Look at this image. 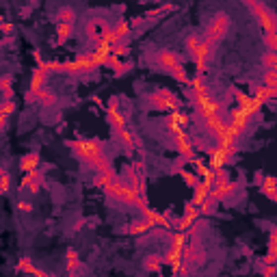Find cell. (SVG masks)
Masks as SVG:
<instances>
[{
    "label": "cell",
    "instance_id": "6da1fadb",
    "mask_svg": "<svg viewBox=\"0 0 277 277\" xmlns=\"http://www.w3.org/2000/svg\"><path fill=\"white\" fill-rule=\"evenodd\" d=\"M65 145L74 152L80 163H85L93 171L111 169V161L104 152V145L98 139H74V141H65Z\"/></svg>",
    "mask_w": 277,
    "mask_h": 277
},
{
    "label": "cell",
    "instance_id": "7a4b0ae2",
    "mask_svg": "<svg viewBox=\"0 0 277 277\" xmlns=\"http://www.w3.org/2000/svg\"><path fill=\"white\" fill-rule=\"evenodd\" d=\"M104 193L109 197H113L115 202H119V204H123V206H137V202H139V193L134 191V188L128 184L126 180H119V178H115L113 182H111L109 186L104 188Z\"/></svg>",
    "mask_w": 277,
    "mask_h": 277
},
{
    "label": "cell",
    "instance_id": "3957f363",
    "mask_svg": "<svg viewBox=\"0 0 277 277\" xmlns=\"http://www.w3.org/2000/svg\"><path fill=\"white\" fill-rule=\"evenodd\" d=\"M188 100H191L193 109L199 113V117L223 113V111H225V104H223L221 100L212 98L210 93H193V91H188Z\"/></svg>",
    "mask_w": 277,
    "mask_h": 277
},
{
    "label": "cell",
    "instance_id": "277c9868",
    "mask_svg": "<svg viewBox=\"0 0 277 277\" xmlns=\"http://www.w3.org/2000/svg\"><path fill=\"white\" fill-rule=\"evenodd\" d=\"M227 31H229V15L227 13H217L208 24V28H206V35L202 39H206L212 46H217L227 35Z\"/></svg>",
    "mask_w": 277,
    "mask_h": 277
},
{
    "label": "cell",
    "instance_id": "5b68a950",
    "mask_svg": "<svg viewBox=\"0 0 277 277\" xmlns=\"http://www.w3.org/2000/svg\"><path fill=\"white\" fill-rule=\"evenodd\" d=\"M147 102H150L152 109H156V111H175V109H180V100L178 96H175L173 91H169V89H158L154 91L150 98H147Z\"/></svg>",
    "mask_w": 277,
    "mask_h": 277
},
{
    "label": "cell",
    "instance_id": "8992f818",
    "mask_svg": "<svg viewBox=\"0 0 277 277\" xmlns=\"http://www.w3.org/2000/svg\"><path fill=\"white\" fill-rule=\"evenodd\" d=\"M251 9V13L258 17V24H260V31L262 33H271V31H277V15H275V11L273 9H269L267 4L262 2H256Z\"/></svg>",
    "mask_w": 277,
    "mask_h": 277
},
{
    "label": "cell",
    "instance_id": "52a82bcc",
    "mask_svg": "<svg viewBox=\"0 0 277 277\" xmlns=\"http://www.w3.org/2000/svg\"><path fill=\"white\" fill-rule=\"evenodd\" d=\"M171 137H173V145H175V150H178V154L184 158V161H195L197 154H195V145H193V139H191V134L186 132V128H180V130H175L171 132Z\"/></svg>",
    "mask_w": 277,
    "mask_h": 277
},
{
    "label": "cell",
    "instance_id": "ba28073f",
    "mask_svg": "<svg viewBox=\"0 0 277 277\" xmlns=\"http://www.w3.org/2000/svg\"><path fill=\"white\" fill-rule=\"evenodd\" d=\"M236 188H238V184L229 182V175H223V178H215V182H212L208 195H210L212 199H217V202L221 204L223 199H227L234 191H236Z\"/></svg>",
    "mask_w": 277,
    "mask_h": 277
},
{
    "label": "cell",
    "instance_id": "9c48e42d",
    "mask_svg": "<svg viewBox=\"0 0 277 277\" xmlns=\"http://www.w3.org/2000/svg\"><path fill=\"white\" fill-rule=\"evenodd\" d=\"M234 98H236V109H240L243 113H247L249 117H256V115H260V111H262V102H258L253 96H247V93L243 91H234Z\"/></svg>",
    "mask_w": 277,
    "mask_h": 277
},
{
    "label": "cell",
    "instance_id": "30bf717a",
    "mask_svg": "<svg viewBox=\"0 0 277 277\" xmlns=\"http://www.w3.org/2000/svg\"><path fill=\"white\" fill-rule=\"evenodd\" d=\"M106 121L113 130H119V128L126 126V115L119 111V98L113 96L109 100V109H106Z\"/></svg>",
    "mask_w": 277,
    "mask_h": 277
},
{
    "label": "cell",
    "instance_id": "8fae6325",
    "mask_svg": "<svg viewBox=\"0 0 277 277\" xmlns=\"http://www.w3.org/2000/svg\"><path fill=\"white\" fill-rule=\"evenodd\" d=\"M251 119H253V117H249L247 113H243L240 109H232V111H229V119H227V123L240 134V137H245V134L251 130Z\"/></svg>",
    "mask_w": 277,
    "mask_h": 277
},
{
    "label": "cell",
    "instance_id": "7c38bea8",
    "mask_svg": "<svg viewBox=\"0 0 277 277\" xmlns=\"http://www.w3.org/2000/svg\"><path fill=\"white\" fill-rule=\"evenodd\" d=\"M212 50H215V46L208 44L206 39H202V44H199V48L193 52V61H195V67L199 69V74H204L206 69H208V63H210V56H212Z\"/></svg>",
    "mask_w": 277,
    "mask_h": 277
},
{
    "label": "cell",
    "instance_id": "4fadbf2b",
    "mask_svg": "<svg viewBox=\"0 0 277 277\" xmlns=\"http://www.w3.org/2000/svg\"><path fill=\"white\" fill-rule=\"evenodd\" d=\"M48 76L50 72L46 69V61L37 63V67H35V72L31 76V87H28V93H39L41 89H46V82H48Z\"/></svg>",
    "mask_w": 277,
    "mask_h": 277
},
{
    "label": "cell",
    "instance_id": "5bb4252c",
    "mask_svg": "<svg viewBox=\"0 0 277 277\" xmlns=\"http://www.w3.org/2000/svg\"><path fill=\"white\" fill-rule=\"evenodd\" d=\"M182 260L188 262L191 267H195V264H202L206 260V251L195 243V240H193V243L186 240V245L182 247Z\"/></svg>",
    "mask_w": 277,
    "mask_h": 277
},
{
    "label": "cell",
    "instance_id": "9a60e30c",
    "mask_svg": "<svg viewBox=\"0 0 277 277\" xmlns=\"http://www.w3.org/2000/svg\"><path fill=\"white\" fill-rule=\"evenodd\" d=\"M154 61H156L158 69H163V72H171L175 65L182 63V58H180V55H175V52H171V50H158Z\"/></svg>",
    "mask_w": 277,
    "mask_h": 277
},
{
    "label": "cell",
    "instance_id": "2e32d148",
    "mask_svg": "<svg viewBox=\"0 0 277 277\" xmlns=\"http://www.w3.org/2000/svg\"><path fill=\"white\" fill-rule=\"evenodd\" d=\"M188 123H191V117H188V113H184L182 109L171 111V113L167 115V119H165V126H167L169 132H175V130H180V128H188Z\"/></svg>",
    "mask_w": 277,
    "mask_h": 277
},
{
    "label": "cell",
    "instance_id": "e0dca14e",
    "mask_svg": "<svg viewBox=\"0 0 277 277\" xmlns=\"http://www.w3.org/2000/svg\"><path fill=\"white\" fill-rule=\"evenodd\" d=\"M141 210V217H143L145 221H150L152 223V227H163V229H171L173 227V223L169 221V217L167 215H161V212H156V210H152L150 206H145V208H139Z\"/></svg>",
    "mask_w": 277,
    "mask_h": 277
},
{
    "label": "cell",
    "instance_id": "ac0fdd59",
    "mask_svg": "<svg viewBox=\"0 0 277 277\" xmlns=\"http://www.w3.org/2000/svg\"><path fill=\"white\" fill-rule=\"evenodd\" d=\"M212 139H215V143H217V145H238V141L243 139V137H240V134H238V132L234 130V128L225 121V123L221 126V130L217 132Z\"/></svg>",
    "mask_w": 277,
    "mask_h": 277
},
{
    "label": "cell",
    "instance_id": "d6986e66",
    "mask_svg": "<svg viewBox=\"0 0 277 277\" xmlns=\"http://www.w3.org/2000/svg\"><path fill=\"white\" fill-rule=\"evenodd\" d=\"M41 182H44V173L39 169H33V171H26V175L20 182V188H26L31 195H37L41 191Z\"/></svg>",
    "mask_w": 277,
    "mask_h": 277
},
{
    "label": "cell",
    "instance_id": "ffe728a7",
    "mask_svg": "<svg viewBox=\"0 0 277 277\" xmlns=\"http://www.w3.org/2000/svg\"><path fill=\"white\" fill-rule=\"evenodd\" d=\"M202 123H204V128H206V130H208L210 137H215V134L221 130V126H223V123H225V117H223V113L204 115V117H202Z\"/></svg>",
    "mask_w": 277,
    "mask_h": 277
},
{
    "label": "cell",
    "instance_id": "44dd1931",
    "mask_svg": "<svg viewBox=\"0 0 277 277\" xmlns=\"http://www.w3.org/2000/svg\"><path fill=\"white\" fill-rule=\"evenodd\" d=\"M76 63H78V69H80V74H91V72H96V69L100 67L98 63H96V58H93L91 52H80L78 56L74 58Z\"/></svg>",
    "mask_w": 277,
    "mask_h": 277
},
{
    "label": "cell",
    "instance_id": "7402d4cb",
    "mask_svg": "<svg viewBox=\"0 0 277 277\" xmlns=\"http://www.w3.org/2000/svg\"><path fill=\"white\" fill-rule=\"evenodd\" d=\"M26 102H37L41 106H55L56 104V96L50 89H41L39 93H26Z\"/></svg>",
    "mask_w": 277,
    "mask_h": 277
},
{
    "label": "cell",
    "instance_id": "603a6c76",
    "mask_svg": "<svg viewBox=\"0 0 277 277\" xmlns=\"http://www.w3.org/2000/svg\"><path fill=\"white\" fill-rule=\"evenodd\" d=\"M104 28H109V24H106L104 20H100V17H93V20L87 22L85 33H87V37H89L91 41H98V39H100V35L104 33Z\"/></svg>",
    "mask_w": 277,
    "mask_h": 277
},
{
    "label": "cell",
    "instance_id": "cb8c5ba5",
    "mask_svg": "<svg viewBox=\"0 0 277 277\" xmlns=\"http://www.w3.org/2000/svg\"><path fill=\"white\" fill-rule=\"evenodd\" d=\"M115 134H117V139H119V143L126 147V152L137 150V137H134L132 130H128V126H123V128H119V130H115Z\"/></svg>",
    "mask_w": 277,
    "mask_h": 277
},
{
    "label": "cell",
    "instance_id": "d4e9b609",
    "mask_svg": "<svg viewBox=\"0 0 277 277\" xmlns=\"http://www.w3.org/2000/svg\"><path fill=\"white\" fill-rule=\"evenodd\" d=\"M150 229H152V223H150V221H145L143 217H141V219L132 221V223H128V225L123 227V232L130 234V236H141V234L150 232Z\"/></svg>",
    "mask_w": 277,
    "mask_h": 277
},
{
    "label": "cell",
    "instance_id": "484cf974",
    "mask_svg": "<svg viewBox=\"0 0 277 277\" xmlns=\"http://www.w3.org/2000/svg\"><path fill=\"white\" fill-rule=\"evenodd\" d=\"M275 184H277V182H275L273 175H262L260 184H258V186H260V193H262V195H267V197L271 199V202H277V191H275Z\"/></svg>",
    "mask_w": 277,
    "mask_h": 277
},
{
    "label": "cell",
    "instance_id": "4316f807",
    "mask_svg": "<svg viewBox=\"0 0 277 277\" xmlns=\"http://www.w3.org/2000/svg\"><path fill=\"white\" fill-rule=\"evenodd\" d=\"M41 165V156L37 152H31V154H24L20 161V171L26 173V171H33V169H39Z\"/></svg>",
    "mask_w": 277,
    "mask_h": 277
},
{
    "label": "cell",
    "instance_id": "83f0119b",
    "mask_svg": "<svg viewBox=\"0 0 277 277\" xmlns=\"http://www.w3.org/2000/svg\"><path fill=\"white\" fill-rule=\"evenodd\" d=\"M253 98L258 100V102H262V104H269V102H273V100L277 98V87H256V93H253Z\"/></svg>",
    "mask_w": 277,
    "mask_h": 277
},
{
    "label": "cell",
    "instance_id": "f1b7e54d",
    "mask_svg": "<svg viewBox=\"0 0 277 277\" xmlns=\"http://www.w3.org/2000/svg\"><path fill=\"white\" fill-rule=\"evenodd\" d=\"M115 178H117V171H115L113 167H111V169H104V171H98V173H96V178H93V184L104 191V188L109 186Z\"/></svg>",
    "mask_w": 277,
    "mask_h": 277
},
{
    "label": "cell",
    "instance_id": "f546056e",
    "mask_svg": "<svg viewBox=\"0 0 277 277\" xmlns=\"http://www.w3.org/2000/svg\"><path fill=\"white\" fill-rule=\"evenodd\" d=\"M72 33H74V26L72 24H65V22H56V41H55V44L56 46L67 44L69 37H72Z\"/></svg>",
    "mask_w": 277,
    "mask_h": 277
},
{
    "label": "cell",
    "instance_id": "4dcf8cb0",
    "mask_svg": "<svg viewBox=\"0 0 277 277\" xmlns=\"http://www.w3.org/2000/svg\"><path fill=\"white\" fill-rule=\"evenodd\" d=\"M208 193H210V184H206V182L199 180L197 184L193 186V199H191V202L195 204V206H199L206 197H208Z\"/></svg>",
    "mask_w": 277,
    "mask_h": 277
},
{
    "label": "cell",
    "instance_id": "1f68e13d",
    "mask_svg": "<svg viewBox=\"0 0 277 277\" xmlns=\"http://www.w3.org/2000/svg\"><path fill=\"white\" fill-rule=\"evenodd\" d=\"M17 271H24V273H31V275H39V277H48L46 271L37 269L35 264L31 262V258H22L20 262H17Z\"/></svg>",
    "mask_w": 277,
    "mask_h": 277
},
{
    "label": "cell",
    "instance_id": "d6a6232c",
    "mask_svg": "<svg viewBox=\"0 0 277 277\" xmlns=\"http://www.w3.org/2000/svg\"><path fill=\"white\" fill-rule=\"evenodd\" d=\"M217 208H219V202H217V199H212V197L208 195L202 204H199V215L212 217V215H217Z\"/></svg>",
    "mask_w": 277,
    "mask_h": 277
},
{
    "label": "cell",
    "instance_id": "836d02e7",
    "mask_svg": "<svg viewBox=\"0 0 277 277\" xmlns=\"http://www.w3.org/2000/svg\"><path fill=\"white\" fill-rule=\"evenodd\" d=\"M65 269L69 271V273H76V271L82 269L80 258H78V253H76L74 249H67V253H65Z\"/></svg>",
    "mask_w": 277,
    "mask_h": 277
},
{
    "label": "cell",
    "instance_id": "e575fe53",
    "mask_svg": "<svg viewBox=\"0 0 277 277\" xmlns=\"http://www.w3.org/2000/svg\"><path fill=\"white\" fill-rule=\"evenodd\" d=\"M143 267L145 271H161L163 267V256H158V253H150V256H145V260H143Z\"/></svg>",
    "mask_w": 277,
    "mask_h": 277
},
{
    "label": "cell",
    "instance_id": "d590c367",
    "mask_svg": "<svg viewBox=\"0 0 277 277\" xmlns=\"http://www.w3.org/2000/svg\"><path fill=\"white\" fill-rule=\"evenodd\" d=\"M56 22H65V24H72L76 22V11L69 9V7H61L56 11Z\"/></svg>",
    "mask_w": 277,
    "mask_h": 277
},
{
    "label": "cell",
    "instance_id": "8d00e7d4",
    "mask_svg": "<svg viewBox=\"0 0 277 277\" xmlns=\"http://www.w3.org/2000/svg\"><path fill=\"white\" fill-rule=\"evenodd\" d=\"M188 87H191V91H193V93H208V85H206V80H204V76H202V74L188 80Z\"/></svg>",
    "mask_w": 277,
    "mask_h": 277
},
{
    "label": "cell",
    "instance_id": "74e56055",
    "mask_svg": "<svg viewBox=\"0 0 277 277\" xmlns=\"http://www.w3.org/2000/svg\"><path fill=\"white\" fill-rule=\"evenodd\" d=\"M178 173H180V178L184 180V184L191 186V188L199 182V175H197L195 171H191V169H178Z\"/></svg>",
    "mask_w": 277,
    "mask_h": 277
},
{
    "label": "cell",
    "instance_id": "f35d334b",
    "mask_svg": "<svg viewBox=\"0 0 277 277\" xmlns=\"http://www.w3.org/2000/svg\"><path fill=\"white\" fill-rule=\"evenodd\" d=\"M169 74H171L178 82H182V85H188V80H191V78H188V74H186V69H184V65H182V63H180V65H175Z\"/></svg>",
    "mask_w": 277,
    "mask_h": 277
},
{
    "label": "cell",
    "instance_id": "ab89813d",
    "mask_svg": "<svg viewBox=\"0 0 277 277\" xmlns=\"http://www.w3.org/2000/svg\"><path fill=\"white\" fill-rule=\"evenodd\" d=\"M11 191V175L7 173V169H0V195H7Z\"/></svg>",
    "mask_w": 277,
    "mask_h": 277
},
{
    "label": "cell",
    "instance_id": "60d3db41",
    "mask_svg": "<svg viewBox=\"0 0 277 277\" xmlns=\"http://www.w3.org/2000/svg\"><path fill=\"white\" fill-rule=\"evenodd\" d=\"M262 85H264V87H277V67H273V69H264Z\"/></svg>",
    "mask_w": 277,
    "mask_h": 277
},
{
    "label": "cell",
    "instance_id": "b9f144b4",
    "mask_svg": "<svg viewBox=\"0 0 277 277\" xmlns=\"http://www.w3.org/2000/svg\"><path fill=\"white\" fill-rule=\"evenodd\" d=\"M260 63H262L264 69H273V67H277V52H275V50H269L267 55L262 56Z\"/></svg>",
    "mask_w": 277,
    "mask_h": 277
},
{
    "label": "cell",
    "instance_id": "7bdbcfd3",
    "mask_svg": "<svg viewBox=\"0 0 277 277\" xmlns=\"http://www.w3.org/2000/svg\"><path fill=\"white\" fill-rule=\"evenodd\" d=\"M199 44H202V37H199L197 33H191L186 37V50H188V55H193L197 48H199Z\"/></svg>",
    "mask_w": 277,
    "mask_h": 277
},
{
    "label": "cell",
    "instance_id": "ee69618b",
    "mask_svg": "<svg viewBox=\"0 0 277 277\" xmlns=\"http://www.w3.org/2000/svg\"><path fill=\"white\" fill-rule=\"evenodd\" d=\"M184 217H188V219H193V221H197L199 217H202V215H199V206H195L193 202H186L184 204Z\"/></svg>",
    "mask_w": 277,
    "mask_h": 277
},
{
    "label": "cell",
    "instance_id": "f6af8a7d",
    "mask_svg": "<svg viewBox=\"0 0 277 277\" xmlns=\"http://www.w3.org/2000/svg\"><path fill=\"white\" fill-rule=\"evenodd\" d=\"M113 31H115V35H117V39L123 41V39L128 37V35H130V24H128V22H119V24H117Z\"/></svg>",
    "mask_w": 277,
    "mask_h": 277
},
{
    "label": "cell",
    "instance_id": "bcb514c9",
    "mask_svg": "<svg viewBox=\"0 0 277 277\" xmlns=\"http://www.w3.org/2000/svg\"><path fill=\"white\" fill-rule=\"evenodd\" d=\"M111 55H115V56H119V58H123V56H128L130 55V48H128L126 44H115V46H111Z\"/></svg>",
    "mask_w": 277,
    "mask_h": 277
},
{
    "label": "cell",
    "instance_id": "7dc6e473",
    "mask_svg": "<svg viewBox=\"0 0 277 277\" xmlns=\"http://www.w3.org/2000/svg\"><path fill=\"white\" fill-rule=\"evenodd\" d=\"M262 39H264V44H267L269 50H277V31L262 33Z\"/></svg>",
    "mask_w": 277,
    "mask_h": 277
},
{
    "label": "cell",
    "instance_id": "c3c4849f",
    "mask_svg": "<svg viewBox=\"0 0 277 277\" xmlns=\"http://www.w3.org/2000/svg\"><path fill=\"white\" fill-rule=\"evenodd\" d=\"M15 109H17V104L13 102V100H7V102H2L0 104V115H7V117H11L15 113Z\"/></svg>",
    "mask_w": 277,
    "mask_h": 277
},
{
    "label": "cell",
    "instance_id": "681fc988",
    "mask_svg": "<svg viewBox=\"0 0 277 277\" xmlns=\"http://www.w3.org/2000/svg\"><path fill=\"white\" fill-rule=\"evenodd\" d=\"M113 69H115V78H121L123 74H128V72H130V69H132V63H130V61H126V63H123V61H119V65H117V67H113Z\"/></svg>",
    "mask_w": 277,
    "mask_h": 277
},
{
    "label": "cell",
    "instance_id": "f907efd6",
    "mask_svg": "<svg viewBox=\"0 0 277 277\" xmlns=\"http://www.w3.org/2000/svg\"><path fill=\"white\" fill-rule=\"evenodd\" d=\"M0 91H4V96H7V98L13 96V89H11V76L0 78Z\"/></svg>",
    "mask_w": 277,
    "mask_h": 277
},
{
    "label": "cell",
    "instance_id": "816d5d0a",
    "mask_svg": "<svg viewBox=\"0 0 277 277\" xmlns=\"http://www.w3.org/2000/svg\"><path fill=\"white\" fill-rule=\"evenodd\" d=\"M269 253H277V229H271L269 234Z\"/></svg>",
    "mask_w": 277,
    "mask_h": 277
},
{
    "label": "cell",
    "instance_id": "f5cc1de1",
    "mask_svg": "<svg viewBox=\"0 0 277 277\" xmlns=\"http://www.w3.org/2000/svg\"><path fill=\"white\" fill-rule=\"evenodd\" d=\"M260 271H262L264 277H271V275L277 273V267H275V264H260Z\"/></svg>",
    "mask_w": 277,
    "mask_h": 277
},
{
    "label": "cell",
    "instance_id": "db71d44e",
    "mask_svg": "<svg viewBox=\"0 0 277 277\" xmlns=\"http://www.w3.org/2000/svg\"><path fill=\"white\" fill-rule=\"evenodd\" d=\"M33 208L35 206L31 202H26V199H20V202H17V210L20 212H33Z\"/></svg>",
    "mask_w": 277,
    "mask_h": 277
},
{
    "label": "cell",
    "instance_id": "11a10c76",
    "mask_svg": "<svg viewBox=\"0 0 277 277\" xmlns=\"http://www.w3.org/2000/svg\"><path fill=\"white\" fill-rule=\"evenodd\" d=\"M260 264H277V253H267L264 258H260Z\"/></svg>",
    "mask_w": 277,
    "mask_h": 277
},
{
    "label": "cell",
    "instance_id": "9f6ffc18",
    "mask_svg": "<svg viewBox=\"0 0 277 277\" xmlns=\"http://www.w3.org/2000/svg\"><path fill=\"white\" fill-rule=\"evenodd\" d=\"M0 33H4V35H11V33H13V24H11V22H4V24L0 26Z\"/></svg>",
    "mask_w": 277,
    "mask_h": 277
},
{
    "label": "cell",
    "instance_id": "6f0895ef",
    "mask_svg": "<svg viewBox=\"0 0 277 277\" xmlns=\"http://www.w3.org/2000/svg\"><path fill=\"white\" fill-rule=\"evenodd\" d=\"M7 123H9V117L7 115H0V130H4V128H7Z\"/></svg>",
    "mask_w": 277,
    "mask_h": 277
},
{
    "label": "cell",
    "instance_id": "680465c9",
    "mask_svg": "<svg viewBox=\"0 0 277 277\" xmlns=\"http://www.w3.org/2000/svg\"><path fill=\"white\" fill-rule=\"evenodd\" d=\"M262 175H264V173H260V171H258L256 175H253V184H256V186H258V184H260V180H262Z\"/></svg>",
    "mask_w": 277,
    "mask_h": 277
},
{
    "label": "cell",
    "instance_id": "91938a15",
    "mask_svg": "<svg viewBox=\"0 0 277 277\" xmlns=\"http://www.w3.org/2000/svg\"><path fill=\"white\" fill-rule=\"evenodd\" d=\"M243 2L247 4V7H253V4H256V2H260V0H243Z\"/></svg>",
    "mask_w": 277,
    "mask_h": 277
},
{
    "label": "cell",
    "instance_id": "94428289",
    "mask_svg": "<svg viewBox=\"0 0 277 277\" xmlns=\"http://www.w3.org/2000/svg\"><path fill=\"white\" fill-rule=\"evenodd\" d=\"M4 24V17H0V26H2Z\"/></svg>",
    "mask_w": 277,
    "mask_h": 277
}]
</instances>
